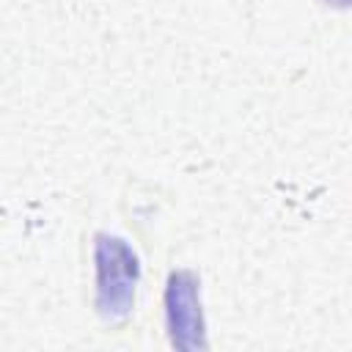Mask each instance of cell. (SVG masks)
Returning <instances> with one entry per match:
<instances>
[{"mask_svg":"<svg viewBox=\"0 0 352 352\" xmlns=\"http://www.w3.org/2000/svg\"><path fill=\"white\" fill-rule=\"evenodd\" d=\"M96 261V308L107 322L124 319L135 302V289L140 280V264L135 250L110 234H96L94 245Z\"/></svg>","mask_w":352,"mask_h":352,"instance_id":"obj_1","label":"cell"},{"mask_svg":"<svg viewBox=\"0 0 352 352\" xmlns=\"http://www.w3.org/2000/svg\"><path fill=\"white\" fill-rule=\"evenodd\" d=\"M165 319L173 346H204V316L198 297V278L190 270L170 272L165 286Z\"/></svg>","mask_w":352,"mask_h":352,"instance_id":"obj_2","label":"cell"},{"mask_svg":"<svg viewBox=\"0 0 352 352\" xmlns=\"http://www.w3.org/2000/svg\"><path fill=\"white\" fill-rule=\"evenodd\" d=\"M327 3H338V6H344V3H346V0H327Z\"/></svg>","mask_w":352,"mask_h":352,"instance_id":"obj_3","label":"cell"}]
</instances>
